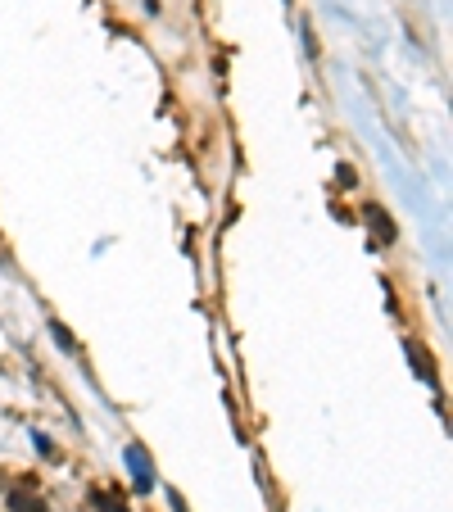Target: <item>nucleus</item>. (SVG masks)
<instances>
[{
	"instance_id": "obj_1",
	"label": "nucleus",
	"mask_w": 453,
	"mask_h": 512,
	"mask_svg": "<svg viewBox=\"0 0 453 512\" xmlns=\"http://www.w3.org/2000/svg\"><path fill=\"white\" fill-rule=\"evenodd\" d=\"M32 512H46V508H32Z\"/></svg>"
}]
</instances>
